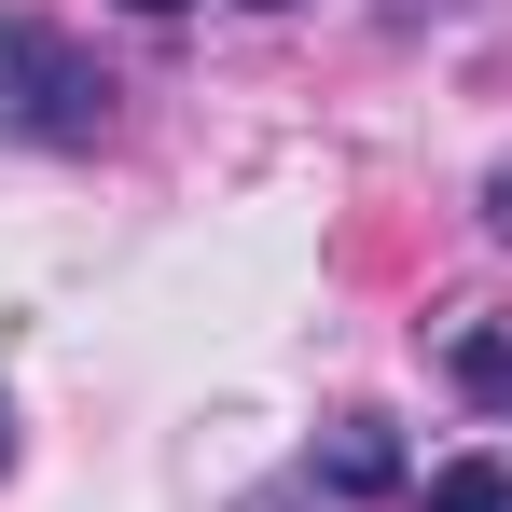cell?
Segmentation results:
<instances>
[{
  "instance_id": "ba28073f",
  "label": "cell",
  "mask_w": 512,
  "mask_h": 512,
  "mask_svg": "<svg viewBox=\"0 0 512 512\" xmlns=\"http://www.w3.org/2000/svg\"><path fill=\"white\" fill-rule=\"evenodd\" d=\"M263 14H277V0H263Z\"/></svg>"
},
{
  "instance_id": "7a4b0ae2",
  "label": "cell",
  "mask_w": 512,
  "mask_h": 512,
  "mask_svg": "<svg viewBox=\"0 0 512 512\" xmlns=\"http://www.w3.org/2000/svg\"><path fill=\"white\" fill-rule=\"evenodd\" d=\"M388 471H402V457H388V429H333V485H346V499H374Z\"/></svg>"
},
{
  "instance_id": "8992f818",
  "label": "cell",
  "mask_w": 512,
  "mask_h": 512,
  "mask_svg": "<svg viewBox=\"0 0 512 512\" xmlns=\"http://www.w3.org/2000/svg\"><path fill=\"white\" fill-rule=\"evenodd\" d=\"M125 14H180V0H125Z\"/></svg>"
},
{
  "instance_id": "5b68a950",
  "label": "cell",
  "mask_w": 512,
  "mask_h": 512,
  "mask_svg": "<svg viewBox=\"0 0 512 512\" xmlns=\"http://www.w3.org/2000/svg\"><path fill=\"white\" fill-rule=\"evenodd\" d=\"M485 222H499V236H512V153H499V167H485Z\"/></svg>"
},
{
  "instance_id": "3957f363",
  "label": "cell",
  "mask_w": 512,
  "mask_h": 512,
  "mask_svg": "<svg viewBox=\"0 0 512 512\" xmlns=\"http://www.w3.org/2000/svg\"><path fill=\"white\" fill-rule=\"evenodd\" d=\"M457 388L471 402H512V333H457Z\"/></svg>"
},
{
  "instance_id": "6da1fadb",
  "label": "cell",
  "mask_w": 512,
  "mask_h": 512,
  "mask_svg": "<svg viewBox=\"0 0 512 512\" xmlns=\"http://www.w3.org/2000/svg\"><path fill=\"white\" fill-rule=\"evenodd\" d=\"M97 125H111V84H97V70L70 56V42H56V28L0 14V139H42V153H84Z\"/></svg>"
},
{
  "instance_id": "52a82bcc",
  "label": "cell",
  "mask_w": 512,
  "mask_h": 512,
  "mask_svg": "<svg viewBox=\"0 0 512 512\" xmlns=\"http://www.w3.org/2000/svg\"><path fill=\"white\" fill-rule=\"evenodd\" d=\"M0 457H14V402H0Z\"/></svg>"
},
{
  "instance_id": "277c9868",
  "label": "cell",
  "mask_w": 512,
  "mask_h": 512,
  "mask_svg": "<svg viewBox=\"0 0 512 512\" xmlns=\"http://www.w3.org/2000/svg\"><path fill=\"white\" fill-rule=\"evenodd\" d=\"M429 512H512V485H499V471H485V457H457V471L429 485Z\"/></svg>"
}]
</instances>
